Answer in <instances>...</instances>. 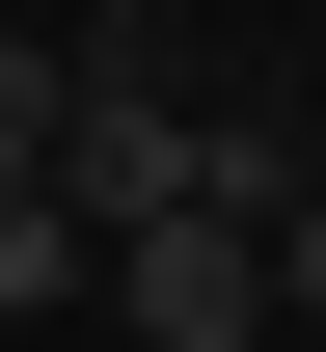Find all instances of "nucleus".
<instances>
[{
	"mask_svg": "<svg viewBox=\"0 0 326 352\" xmlns=\"http://www.w3.org/2000/svg\"><path fill=\"white\" fill-rule=\"evenodd\" d=\"M272 298H299V325H326V163H299V190H272Z\"/></svg>",
	"mask_w": 326,
	"mask_h": 352,
	"instance_id": "nucleus-4",
	"label": "nucleus"
},
{
	"mask_svg": "<svg viewBox=\"0 0 326 352\" xmlns=\"http://www.w3.org/2000/svg\"><path fill=\"white\" fill-rule=\"evenodd\" d=\"M82 325H109V352H245V325H272V217H136Z\"/></svg>",
	"mask_w": 326,
	"mask_h": 352,
	"instance_id": "nucleus-1",
	"label": "nucleus"
},
{
	"mask_svg": "<svg viewBox=\"0 0 326 352\" xmlns=\"http://www.w3.org/2000/svg\"><path fill=\"white\" fill-rule=\"evenodd\" d=\"M82 298H109V244L54 217V190H0V352H54V325H82Z\"/></svg>",
	"mask_w": 326,
	"mask_h": 352,
	"instance_id": "nucleus-2",
	"label": "nucleus"
},
{
	"mask_svg": "<svg viewBox=\"0 0 326 352\" xmlns=\"http://www.w3.org/2000/svg\"><path fill=\"white\" fill-rule=\"evenodd\" d=\"M0 190H54V54L0 28Z\"/></svg>",
	"mask_w": 326,
	"mask_h": 352,
	"instance_id": "nucleus-3",
	"label": "nucleus"
}]
</instances>
